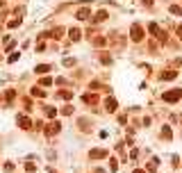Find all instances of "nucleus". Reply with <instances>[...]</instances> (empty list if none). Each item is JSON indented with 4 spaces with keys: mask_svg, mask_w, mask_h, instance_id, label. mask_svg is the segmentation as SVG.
I'll list each match as a JSON object with an SVG mask.
<instances>
[{
    "mask_svg": "<svg viewBox=\"0 0 182 173\" xmlns=\"http://www.w3.org/2000/svg\"><path fill=\"white\" fill-rule=\"evenodd\" d=\"M89 16H91L89 9H80V11H78V18H80V21H84V18H89Z\"/></svg>",
    "mask_w": 182,
    "mask_h": 173,
    "instance_id": "4",
    "label": "nucleus"
},
{
    "mask_svg": "<svg viewBox=\"0 0 182 173\" xmlns=\"http://www.w3.org/2000/svg\"><path fill=\"white\" fill-rule=\"evenodd\" d=\"M144 5H152V0H144Z\"/></svg>",
    "mask_w": 182,
    "mask_h": 173,
    "instance_id": "13",
    "label": "nucleus"
},
{
    "mask_svg": "<svg viewBox=\"0 0 182 173\" xmlns=\"http://www.w3.org/2000/svg\"><path fill=\"white\" fill-rule=\"evenodd\" d=\"M107 18V11H98L96 14V23H100V21H105Z\"/></svg>",
    "mask_w": 182,
    "mask_h": 173,
    "instance_id": "7",
    "label": "nucleus"
},
{
    "mask_svg": "<svg viewBox=\"0 0 182 173\" xmlns=\"http://www.w3.org/2000/svg\"><path fill=\"white\" fill-rule=\"evenodd\" d=\"M180 96H182V91H180V89H175V91H169V93H164V100H169V103H175Z\"/></svg>",
    "mask_w": 182,
    "mask_h": 173,
    "instance_id": "1",
    "label": "nucleus"
},
{
    "mask_svg": "<svg viewBox=\"0 0 182 173\" xmlns=\"http://www.w3.org/2000/svg\"><path fill=\"white\" fill-rule=\"evenodd\" d=\"M180 36H182V28H180Z\"/></svg>",
    "mask_w": 182,
    "mask_h": 173,
    "instance_id": "14",
    "label": "nucleus"
},
{
    "mask_svg": "<svg viewBox=\"0 0 182 173\" xmlns=\"http://www.w3.org/2000/svg\"><path fill=\"white\" fill-rule=\"evenodd\" d=\"M137 173H144V171H137Z\"/></svg>",
    "mask_w": 182,
    "mask_h": 173,
    "instance_id": "15",
    "label": "nucleus"
},
{
    "mask_svg": "<svg viewBox=\"0 0 182 173\" xmlns=\"http://www.w3.org/2000/svg\"><path fill=\"white\" fill-rule=\"evenodd\" d=\"M141 36H144L141 28H139V25H132V39H134V41H141Z\"/></svg>",
    "mask_w": 182,
    "mask_h": 173,
    "instance_id": "2",
    "label": "nucleus"
},
{
    "mask_svg": "<svg viewBox=\"0 0 182 173\" xmlns=\"http://www.w3.org/2000/svg\"><path fill=\"white\" fill-rule=\"evenodd\" d=\"M55 132H59V123H50L48 125V134H55Z\"/></svg>",
    "mask_w": 182,
    "mask_h": 173,
    "instance_id": "5",
    "label": "nucleus"
},
{
    "mask_svg": "<svg viewBox=\"0 0 182 173\" xmlns=\"http://www.w3.org/2000/svg\"><path fill=\"white\" fill-rule=\"evenodd\" d=\"M107 155V150H91V157L93 159H98V157H105Z\"/></svg>",
    "mask_w": 182,
    "mask_h": 173,
    "instance_id": "6",
    "label": "nucleus"
},
{
    "mask_svg": "<svg viewBox=\"0 0 182 173\" xmlns=\"http://www.w3.org/2000/svg\"><path fill=\"white\" fill-rule=\"evenodd\" d=\"M162 78H164V80H173L175 73H173V71H166V73H162Z\"/></svg>",
    "mask_w": 182,
    "mask_h": 173,
    "instance_id": "8",
    "label": "nucleus"
},
{
    "mask_svg": "<svg viewBox=\"0 0 182 173\" xmlns=\"http://www.w3.org/2000/svg\"><path fill=\"white\" fill-rule=\"evenodd\" d=\"M46 71H50V66H48V64H43V66H36V73H46Z\"/></svg>",
    "mask_w": 182,
    "mask_h": 173,
    "instance_id": "11",
    "label": "nucleus"
},
{
    "mask_svg": "<svg viewBox=\"0 0 182 173\" xmlns=\"http://www.w3.org/2000/svg\"><path fill=\"white\" fill-rule=\"evenodd\" d=\"M32 96H39V98H43V96H46V93H43V91H41V89H32Z\"/></svg>",
    "mask_w": 182,
    "mask_h": 173,
    "instance_id": "12",
    "label": "nucleus"
},
{
    "mask_svg": "<svg viewBox=\"0 0 182 173\" xmlns=\"http://www.w3.org/2000/svg\"><path fill=\"white\" fill-rule=\"evenodd\" d=\"M18 125H21V128H25V130H30V118H28V116H18Z\"/></svg>",
    "mask_w": 182,
    "mask_h": 173,
    "instance_id": "3",
    "label": "nucleus"
},
{
    "mask_svg": "<svg viewBox=\"0 0 182 173\" xmlns=\"http://www.w3.org/2000/svg\"><path fill=\"white\" fill-rule=\"evenodd\" d=\"M71 39L78 41V39H80V30H71Z\"/></svg>",
    "mask_w": 182,
    "mask_h": 173,
    "instance_id": "10",
    "label": "nucleus"
},
{
    "mask_svg": "<svg viewBox=\"0 0 182 173\" xmlns=\"http://www.w3.org/2000/svg\"><path fill=\"white\" fill-rule=\"evenodd\" d=\"M107 109H116V100L114 98H107Z\"/></svg>",
    "mask_w": 182,
    "mask_h": 173,
    "instance_id": "9",
    "label": "nucleus"
}]
</instances>
